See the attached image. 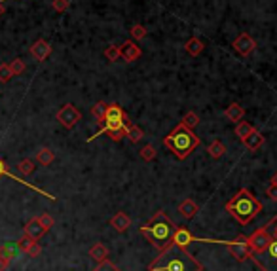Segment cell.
<instances>
[{
  "mask_svg": "<svg viewBox=\"0 0 277 271\" xmlns=\"http://www.w3.org/2000/svg\"><path fill=\"white\" fill-rule=\"evenodd\" d=\"M148 271H203V264L197 262L188 249L171 245L150 262Z\"/></svg>",
  "mask_w": 277,
  "mask_h": 271,
  "instance_id": "6da1fadb",
  "label": "cell"
},
{
  "mask_svg": "<svg viewBox=\"0 0 277 271\" xmlns=\"http://www.w3.org/2000/svg\"><path fill=\"white\" fill-rule=\"evenodd\" d=\"M177 226L163 211H158L150 220L141 226V233L146 237V241L152 243L156 249L165 250L173 245V235H175Z\"/></svg>",
  "mask_w": 277,
  "mask_h": 271,
  "instance_id": "7a4b0ae2",
  "label": "cell"
},
{
  "mask_svg": "<svg viewBox=\"0 0 277 271\" xmlns=\"http://www.w3.org/2000/svg\"><path fill=\"white\" fill-rule=\"evenodd\" d=\"M199 144H201L199 137L194 133V129L186 127L183 121L163 139V146L173 152L177 159H186Z\"/></svg>",
  "mask_w": 277,
  "mask_h": 271,
  "instance_id": "3957f363",
  "label": "cell"
},
{
  "mask_svg": "<svg viewBox=\"0 0 277 271\" xmlns=\"http://www.w3.org/2000/svg\"><path fill=\"white\" fill-rule=\"evenodd\" d=\"M226 211L239 222L241 226H247L256 214L262 213V203L256 199L247 188H243L226 203Z\"/></svg>",
  "mask_w": 277,
  "mask_h": 271,
  "instance_id": "277c9868",
  "label": "cell"
},
{
  "mask_svg": "<svg viewBox=\"0 0 277 271\" xmlns=\"http://www.w3.org/2000/svg\"><path fill=\"white\" fill-rule=\"evenodd\" d=\"M127 114L124 112V108L120 107V105H116V103H112V105H109L107 107V114H105V120H102V127L95 133L93 137H89L88 143H91L93 139H97V137H101L102 133H110V131H116V129H122L125 127V123H127Z\"/></svg>",
  "mask_w": 277,
  "mask_h": 271,
  "instance_id": "5b68a950",
  "label": "cell"
},
{
  "mask_svg": "<svg viewBox=\"0 0 277 271\" xmlns=\"http://www.w3.org/2000/svg\"><path fill=\"white\" fill-rule=\"evenodd\" d=\"M197 241L201 243H217V245H222V247H226L228 250H230V254H232L237 262H245V260H249V258L253 256V250H251V247H249V241L245 235H237L235 239H232V241H219V239H199L197 237Z\"/></svg>",
  "mask_w": 277,
  "mask_h": 271,
  "instance_id": "8992f818",
  "label": "cell"
},
{
  "mask_svg": "<svg viewBox=\"0 0 277 271\" xmlns=\"http://www.w3.org/2000/svg\"><path fill=\"white\" fill-rule=\"evenodd\" d=\"M57 121L63 125L65 129H73L78 125V121L82 120V112L78 110V108L74 107V105H65V107H61L59 108V112H57Z\"/></svg>",
  "mask_w": 277,
  "mask_h": 271,
  "instance_id": "52a82bcc",
  "label": "cell"
},
{
  "mask_svg": "<svg viewBox=\"0 0 277 271\" xmlns=\"http://www.w3.org/2000/svg\"><path fill=\"white\" fill-rule=\"evenodd\" d=\"M249 247L253 250V254H262L264 250L268 249V245L271 241V235L266 231V228H258L256 231H253V235L247 237Z\"/></svg>",
  "mask_w": 277,
  "mask_h": 271,
  "instance_id": "ba28073f",
  "label": "cell"
},
{
  "mask_svg": "<svg viewBox=\"0 0 277 271\" xmlns=\"http://www.w3.org/2000/svg\"><path fill=\"white\" fill-rule=\"evenodd\" d=\"M233 50L237 51L239 55H243V57H247V55H251L253 51H255L256 48V42L253 40V36L249 35V32H241L235 40H233Z\"/></svg>",
  "mask_w": 277,
  "mask_h": 271,
  "instance_id": "9c48e42d",
  "label": "cell"
},
{
  "mask_svg": "<svg viewBox=\"0 0 277 271\" xmlns=\"http://www.w3.org/2000/svg\"><path fill=\"white\" fill-rule=\"evenodd\" d=\"M141 55H143L141 48H138L135 42H131V40H125V42L120 46V57L124 59V61H127V63L137 61Z\"/></svg>",
  "mask_w": 277,
  "mask_h": 271,
  "instance_id": "30bf717a",
  "label": "cell"
},
{
  "mask_svg": "<svg viewBox=\"0 0 277 271\" xmlns=\"http://www.w3.org/2000/svg\"><path fill=\"white\" fill-rule=\"evenodd\" d=\"M194 241H197V237L192 235V231L186 226H177L175 235H173V245L181 247V249H188V245Z\"/></svg>",
  "mask_w": 277,
  "mask_h": 271,
  "instance_id": "8fae6325",
  "label": "cell"
},
{
  "mask_svg": "<svg viewBox=\"0 0 277 271\" xmlns=\"http://www.w3.org/2000/svg\"><path fill=\"white\" fill-rule=\"evenodd\" d=\"M2 177H8V179H12V180H15V182H19V184H23V186H27V188H30L32 192L42 193L44 197H50L51 201H55V197H53L51 193L46 192V190H40V188H37V186H32V184H30V182H25V180H23V179H17L15 175H12V173H10V171H8V169H6V163H4L2 159H0V179H2Z\"/></svg>",
  "mask_w": 277,
  "mask_h": 271,
  "instance_id": "7c38bea8",
  "label": "cell"
},
{
  "mask_svg": "<svg viewBox=\"0 0 277 271\" xmlns=\"http://www.w3.org/2000/svg\"><path fill=\"white\" fill-rule=\"evenodd\" d=\"M51 53V46L50 42H46V40H37V42L32 44V48H30V55L37 59L38 63H42V61H46V59L50 57Z\"/></svg>",
  "mask_w": 277,
  "mask_h": 271,
  "instance_id": "4fadbf2b",
  "label": "cell"
},
{
  "mask_svg": "<svg viewBox=\"0 0 277 271\" xmlns=\"http://www.w3.org/2000/svg\"><path fill=\"white\" fill-rule=\"evenodd\" d=\"M44 233H46V228L40 224L38 218H32V220H29L25 224V235L29 237V239H32V241H38Z\"/></svg>",
  "mask_w": 277,
  "mask_h": 271,
  "instance_id": "5bb4252c",
  "label": "cell"
},
{
  "mask_svg": "<svg viewBox=\"0 0 277 271\" xmlns=\"http://www.w3.org/2000/svg\"><path fill=\"white\" fill-rule=\"evenodd\" d=\"M110 226L116 229V231H120V233H124V231H127L129 226H131V218H129L124 211H118V213L110 218Z\"/></svg>",
  "mask_w": 277,
  "mask_h": 271,
  "instance_id": "9a60e30c",
  "label": "cell"
},
{
  "mask_svg": "<svg viewBox=\"0 0 277 271\" xmlns=\"http://www.w3.org/2000/svg\"><path fill=\"white\" fill-rule=\"evenodd\" d=\"M179 213H181V216H183V218H186V220H192V218H194V216L199 213V207H197L196 201L183 199L181 203H179Z\"/></svg>",
  "mask_w": 277,
  "mask_h": 271,
  "instance_id": "2e32d148",
  "label": "cell"
},
{
  "mask_svg": "<svg viewBox=\"0 0 277 271\" xmlns=\"http://www.w3.org/2000/svg\"><path fill=\"white\" fill-rule=\"evenodd\" d=\"M264 141H266V137H264L262 133L258 131V129H253V131L249 133L247 139L243 141V144H245V146H247V148H249L251 152H255V150H258V148L262 146Z\"/></svg>",
  "mask_w": 277,
  "mask_h": 271,
  "instance_id": "e0dca14e",
  "label": "cell"
},
{
  "mask_svg": "<svg viewBox=\"0 0 277 271\" xmlns=\"http://www.w3.org/2000/svg\"><path fill=\"white\" fill-rule=\"evenodd\" d=\"M19 252H21V249H19L17 241H8V243H4V245L0 247V256L4 258L6 262H12L14 258H17Z\"/></svg>",
  "mask_w": 277,
  "mask_h": 271,
  "instance_id": "ac0fdd59",
  "label": "cell"
},
{
  "mask_svg": "<svg viewBox=\"0 0 277 271\" xmlns=\"http://www.w3.org/2000/svg\"><path fill=\"white\" fill-rule=\"evenodd\" d=\"M89 258H93L97 264H101L105 260H109V249L102 243H95L93 247L89 249Z\"/></svg>",
  "mask_w": 277,
  "mask_h": 271,
  "instance_id": "d6986e66",
  "label": "cell"
},
{
  "mask_svg": "<svg viewBox=\"0 0 277 271\" xmlns=\"http://www.w3.org/2000/svg\"><path fill=\"white\" fill-rule=\"evenodd\" d=\"M224 116H226L230 121H235V123H237V121L243 120V116H245V108L241 107L239 103H232V105L224 110Z\"/></svg>",
  "mask_w": 277,
  "mask_h": 271,
  "instance_id": "ffe728a7",
  "label": "cell"
},
{
  "mask_svg": "<svg viewBox=\"0 0 277 271\" xmlns=\"http://www.w3.org/2000/svg\"><path fill=\"white\" fill-rule=\"evenodd\" d=\"M125 137H127L133 144H137L138 141H143L145 133H143V129L138 127V125H135L131 121H127V123H125Z\"/></svg>",
  "mask_w": 277,
  "mask_h": 271,
  "instance_id": "44dd1931",
  "label": "cell"
},
{
  "mask_svg": "<svg viewBox=\"0 0 277 271\" xmlns=\"http://www.w3.org/2000/svg\"><path fill=\"white\" fill-rule=\"evenodd\" d=\"M184 48H186V53H188V55H192V57H197V55H199V53L203 51L205 44L201 42L199 38L192 36L188 42H186V46H184Z\"/></svg>",
  "mask_w": 277,
  "mask_h": 271,
  "instance_id": "7402d4cb",
  "label": "cell"
},
{
  "mask_svg": "<svg viewBox=\"0 0 277 271\" xmlns=\"http://www.w3.org/2000/svg\"><path fill=\"white\" fill-rule=\"evenodd\" d=\"M253 123H249V121H237V125H235V135H237V139H239L241 143H243V141H245V139H247L249 137V133H251V131H253Z\"/></svg>",
  "mask_w": 277,
  "mask_h": 271,
  "instance_id": "603a6c76",
  "label": "cell"
},
{
  "mask_svg": "<svg viewBox=\"0 0 277 271\" xmlns=\"http://www.w3.org/2000/svg\"><path fill=\"white\" fill-rule=\"evenodd\" d=\"M209 156L211 157H215V159H220V157L224 156V154H226V146H224V144H222V141H219V139H217V141H213L211 144H209Z\"/></svg>",
  "mask_w": 277,
  "mask_h": 271,
  "instance_id": "cb8c5ba5",
  "label": "cell"
},
{
  "mask_svg": "<svg viewBox=\"0 0 277 271\" xmlns=\"http://www.w3.org/2000/svg\"><path fill=\"white\" fill-rule=\"evenodd\" d=\"M107 103H102V100H99V103H95L93 107H91V116H93L95 120H97V123H102V120H105V114H107Z\"/></svg>",
  "mask_w": 277,
  "mask_h": 271,
  "instance_id": "d4e9b609",
  "label": "cell"
},
{
  "mask_svg": "<svg viewBox=\"0 0 277 271\" xmlns=\"http://www.w3.org/2000/svg\"><path fill=\"white\" fill-rule=\"evenodd\" d=\"M53 159H55V154H53V150H50V148H42L37 156V161L40 165H44V167H48L50 163H53Z\"/></svg>",
  "mask_w": 277,
  "mask_h": 271,
  "instance_id": "484cf974",
  "label": "cell"
},
{
  "mask_svg": "<svg viewBox=\"0 0 277 271\" xmlns=\"http://www.w3.org/2000/svg\"><path fill=\"white\" fill-rule=\"evenodd\" d=\"M10 71H12L14 76H21L23 72L27 71V64H25V61H23L21 57H15L14 61L10 63Z\"/></svg>",
  "mask_w": 277,
  "mask_h": 271,
  "instance_id": "4316f807",
  "label": "cell"
},
{
  "mask_svg": "<svg viewBox=\"0 0 277 271\" xmlns=\"http://www.w3.org/2000/svg\"><path fill=\"white\" fill-rule=\"evenodd\" d=\"M17 169H19L23 175H30V173H34V169H37V161H34V159H23V161H19Z\"/></svg>",
  "mask_w": 277,
  "mask_h": 271,
  "instance_id": "83f0119b",
  "label": "cell"
},
{
  "mask_svg": "<svg viewBox=\"0 0 277 271\" xmlns=\"http://www.w3.org/2000/svg\"><path fill=\"white\" fill-rule=\"evenodd\" d=\"M183 123H184V125H186L188 129L197 127V125H199V116H197L196 112H188V114H184Z\"/></svg>",
  "mask_w": 277,
  "mask_h": 271,
  "instance_id": "f1b7e54d",
  "label": "cell"
},
{
  "mask_svg": "<svg viewBox=\"0 0 277 271\" xmlns=\"http://www.w3.org/2000/svg\"><path fill=\"white\" fill-rule=\"evenodd\" d=\"M141 157L145 159V161H154L156 159V148H154L152 144H146L141 148Z\"/></svg>",
  "mask_w": 277,
  "mask_h": 271,
  "instance_id": "f546056e",
  "label": "cell"
},
{
  "mask_svg": "<svg viewBox=\"0 0 277 271\" xmlns=\"http://www.w3.org/2000/svg\"><path fill=\"white\" fill-rule=\"evenodd\" d=\"M14 78V74L10 71V64H0V84H8Z\"/></svg>",
  "mask_w": 277,
  "mask_h": 271,
  "instance_id": "4dcf8cb0",
  "label": "cell"
},
{
  "mask_svg": "<svg viewBox=\"0 0 277 271\" xmlns=\"http://www.w3.org/2000/svg\"><path fill=\"white\" fill-rule=\"evenodd\" d=\"M105 57L109 59V61H118L120 59V46H109L107 50H105Z\"/></svg>",
  "mask_w": 277,
  "mask_h": 271,
  "instance_id": "1f68e13d",
  "label": "cell"
},
{
  "mask_svg": "<svg viewBox=\"0 0 277 271\" xmlns=\"http://www.w3.org/2000/svg\"><path fill=\"white\" fill-rule=\"evenodd\" d=\"M38 220H40V224L46 228V231L50 228H53V224H55V220H53V216L51 214H48V213H42L40 216H38Z\"/></svg>",
  "mask_w": 277,
  "mask_h": 271,
  "instance_id": "d6a6232c",
  "label": "cell"
},
{
  "mask_svg": "<svg viewBox=\"0 0 277 271\" xmlns=\"http://www.w3.org/2000/svg\"><path fill=\"white\" fill-rule=\"evenodd\" d=\"M93 271H122L118 265H114L110 260H105V262H101V264H97V267H95Z\"/></svg>",
  "mask_w": 277,
  "mask_h": 271,
  "instance_id": "836d02e7",
  "label": "cell"
},
{
  "mask_svg": "<svg viewBox=\"0 0 277 271\" xmlns=\"http://www.w3.org/2000/svg\"><path fill=\"white\" fill-rule=\"evenodd\" d=\"M25 254H27V256H30V258H38L40 254H42V247H40V245H38V243L34 241L29 247V249L25 250Z\"/></svg>",
  "mask_w": 277,
  "mask_h": 271,
  "instance_id": "e575fe53",
  "label": "cell"
},
{
  "mask_svg": "<svg viewBox=\"0 0 277 271\" xmlns=\"http://www.w3.org/2000/svg\"><path fill=\"white\" fill-rule=\"evenodd\" d=\"M131 36L135 38V40H143L146 36V29L143 27V25H133L131 27Z\"/></svg>",
  "mask_w": 277,
  "mask_h": 271,
  "instance_id": "d590c367",
  "label": "cell"
},
{
  "mask_svg": "<svg viewBox=\"0 0 277 271\" xmlns=\"http://www.w3.org/2000/svg\"><path fill=\"white\" fill-rule=\"evenodd\" d=\"M68 6H71L68 0H53V2H51V8H53L55 12H59V14H63Z\"/></svg>",
  "mask_w": 277,
  "mask_h": 271,
  "instance_id": "8d00e7d4",
  "label": "cell"
},
{
  "mask_svg": "<svg viewBox=\"0 0 277 271\" xmlns=\"http://www.w3.org/2000/svg\"><path fill=\"white\" fill-rule=\"evenodd\" d=\"M264 228H266V231L271 235V239H277V216H273V218H271Z\"/></svg>",
  "mask_w": 277,
  "mask_h": 271,
  "instance_id": "74e56055",
  "label": "cell"
},
{
  "mask_svg": "<svg viewBox=\"0 0 277 271\" xmlns=\"http://www.w3.org/2000/svg\"><path fill=\"white\" fill-rule=\"evenodd\" d=\"M32 243H34V241H32V239H29V237L25 235V237H21V239L17 241V245H19V249H21L23 252H25V250L29 249V247H30V245H32Z\"/></svg>",
  "mask_w": 277,
  "mask_h": 271,
  "instance_id": "f35d334b",
  "label": "cell"
},
{
  "mask_svg": "<svg viewBox=\"0 0 277 271\" xmlns=\"http://www.w3.org/2000/svg\"><path fill=\"white\" fill-rule=\"evenodd\" d=\"M266 195H268L271 201H277V186H273V184L268 186V190H266Z\"/></svg>",
  "mask_w": 277,
  "mask_h": 271,
  "instance_id": "ab89813d",
  "label": "cell"
},
{
  "mask_svg": "<svg viewBox=\"0 0 277 271\" xmlns=\"http://www.w3.org/2000/svg\"><path fill=\"white\" fill-rule=\"evenodd\" d=\"M8 265H10V262H6L4 258L0 256V271H6V269H8Z\"/></svg>",
  "mask_w": 277,
  "mask_h": 271,
  "instance_id": "60d3db41",
  "label": "cell"
},
{
  "mask_svg": "<svg viewBox=\"0 0 277 271\" xmlns=\"http://www.w3.org/2000/svg\"><path fill=\"white\" fill-rule=\"evenodd\" d=\"M271 184L277 186V173H275V175H273V177H271Z\"/></svg>",
  "mask_w": 277,
  "mask_h": 271,
  "instance_id": "b9f144b4",
  "label": "cell"
},
{
  "mask_svg": "<svg viewBox=\"0 0 277 271\" xmlns=\"http://www.w3.org/2000/svg\"><path fill=\"white\" fill-rule=\"evenodd\" d=\"M2 15H4V4L0 2V17H2Z\"/></svg>",
  "mask_w": 277,
  "mask_h": 271,
  "instance_id": "7bdbcfd3",
  "label": "cell"
},
{
  "mask_svg": "<svg viewBox=\"0 0 277 271\" xmlns=\"http://www.w3.org/2000/svg\"><path fill=\"white\" fill-rule=\"evenodd\" d=\"M0 2H4V0H0Z\"/></svg>",
  "mask_w": 277,
  "mask_h": 271,
  "instance_id": "ee69618b",
  "label": "cell"
}]
</instances>
